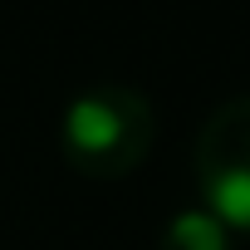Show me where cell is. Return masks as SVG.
I'll list each match as a JSON object with an SVG mask.
<instances>
[{"label":"cell","mask_w":250,"mask_h":250,"mask_svg":"<svg viewBox=\"0 0 250 250\" xmlns=\"http://www.w3.org/2000/svg\"><path fill=\"white\" fill-rule=\"evenodd\" d=\"M157 138V113L147 93L128 83H93L74 93L59 113V152L74 172L93 182L128 177Z\"/></svg>","instance_id":"1"},{"label":"cell","mask_w":250,"mask_h":250,"mask_svg":"<svg viewBox=\"0 0 250 250\" xmlns=\"http://www.w3.org/2000/svg\"><path fill=\"white\" fill-rule=\"evenodd\" d=\"M191 167L201 206L226 230H250V93L211 108L191 147Z\"/></svg>","instance_id":"2"},{"label":"cell","mask_w":250,"mask_h":250,"mask_svg":"<svg viewBox=\"0 0 250 250\" xmlns=\"http://www.w3.org/2000/svg\"><path fill=\"white\" fill-rule=\"evenodd\" d=\"M157 250H235V230H226L206 206H182L167 216Z\"/></svg>","instance_id":"3"}]
</instances>
